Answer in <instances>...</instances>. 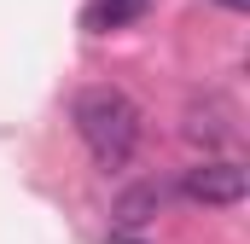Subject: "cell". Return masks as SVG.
Masks as SVG:
<instances>
[{
	"label": "cell",
	"instance_id": "8992f818",
	"mask_svg": "<svg viewBox=\"0 0 250 244\" xmlns=\"http://www.w3.org/2000/svg\"><path fill=\"white\" fill-rule=\"evenodd\" d=\"M221 6H233V12H245V6H250V0H221Z\"/></svg>",
	"mask_w": 250,
	"mask_h": 244
},
{
	"label": "cell",
	"instance_id": "7a4b0ae2",
	"mask_svg": "<svg viewBox=\"0 0 250 244\" xmlns=\"http://www.w3.org/2000/svg\"><path fill=\"white\" fill-rule=\"evenodd\" d=\"M181 192L192 203H204V209H233V203H245V192H250V169L233 163V157H209V163H192L181 175Z\"/></svg>",
	"mask_w": 250,
	"mask_h": 244
},
{
	"label": "cell",
	"instance_id": "52a82bcc",
	"mask_svg": "<svg viewBox=\"0 0 250 244\" xmlns=\"http://www.w3.org/2000/svg\"><path fill=\"white\" fill-rule=\"evenodd\" d=\"M111 244H140V239H128V233H117V239H111Z\"/></svg>",
	"mask_w": 250,
	"mask_h": 244
},
{
	"label": "cell",
	"instance_id": "3957f363",
	"mask_svg": "<svg viewBox=\"0 0 250 244\" xmlns=\"http://www.w3.org/2000/svg\"><path fill=\"white\" fill-rule=\"evenodd\" d=\"M187 134L192 145H204V151H215V145H227L239 128H233V105L227 99H192L187 105Z\"/></svg>",
	"mask_w": 250,
	"mask_h": 244
},
{
	"label": "cell",
	"instance_id": "277c9868",
	"mask_svg": "<svg viewBox=\"0 0 250 244\" xmlns=\"http://www.w3.org/2000/svg\"><path fill=\"white\" fill-rule=\"evenodd\" d=\"M151 12V0H87L82 6V29L87 35H111V29H128Z\"/></svg>",
	"mask_w": 250,
	"mask_h": 244
},
{
	"label": "cell",
	"instance_id": "5b68a950",
	"mask_svg": "<svg viewBox=\"0 0 250 244\" xmlns=\"http://www.w3.org/2000/svg\"><path fill=\"white\" fill-rule=\"evenodd\" d=\"M157 198H163L157 186H140V192H128L123 203H117V221H123V227H146V221H151V209H157Z\"/></svg>",
	"mask_w": 250,
	"mask_h": 244
},
{
	"label": "cell",
	"instance_id": "6da1fadb",
	"mask_svg": "<svg viewBox=\"0 0 250 244\" xmlns=\"http://www.w3.org/2000/svg\"><path fill=\"white\" fill-rule=\"evenodd\" d=\"M70 122H76V134H82V145L93 151L99 169H123L140 151V134H146L140 105L123 87H82L76 105H70Z\"/></svg>",
	"mask_w": 250,
	"mask_h": 244
}]
</instances>
